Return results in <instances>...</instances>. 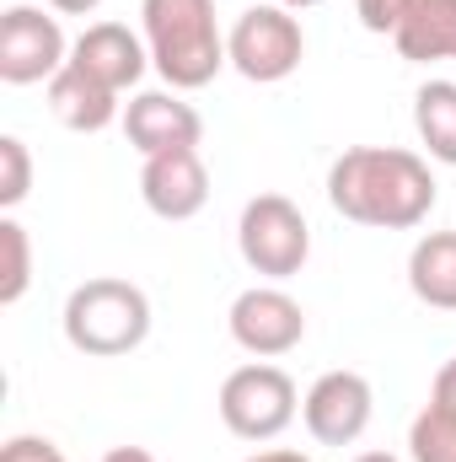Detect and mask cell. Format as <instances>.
<instances>
[{
	"label": "cell",
	"mask_w": 456,
	"mask_h": 462,
	"mask_svg": "<svg viewBox=\"0 0 456 462\" xmlns=\"http://www.w3.org/2000/svg\"><path fill=\"white\" fill-rule=\"evenodd\" d=\"M328 205L354 226L414 231L435 210V172L403 145H354L328 167Z\"/></svg>",
	"instance_id": "obj_1"
},
{
	"label": "cell",
	"mask_w": 456,
	"mask_h": 462,
	"mask_svg": "<svg viewBox=\"0 0 456 462\" xmlns=\"http://www.w3.org/2000/svg\"><path fill=\"white\" fill-rule=\"evenodd\" d=\"M140 38L172 92H199L231 65L215 0H140Z\"/></svg>",
	"instance_id": "obj_2"
},
{
	"label": "cell",
	"mask_w": 456,
	"mask_h": 462,
	"mask_svg": "<svg viewBox=\"0 0 456 462\" xmlns=\"http://www.w3.org/2000/svg\"><path fill=\"white\" fill-rule=\"evenodd\" d=\"M145 334H150V296L134 280L97 274V280L76 285L65 301V339L92 360L129 355L145 345Z\"/></svg>",
	"instance_id": "obj_3"
},
{
	"label": "cell",
	"mask_w": 456,
	"mask_h": 462,
	"mask_svg": "<svg viewBox=\"0 0 456 462\" xmlns=\"http://www.w3.org/2000/svg\"><path fill=\"white\" fill-rule=\"evenodd\" d=\"M226 54L231 70L252 87H274V81H290L306 60V32L296 22V11L285 5H247L226 32Z\"/></svg>",
	"instance_id": "obj_4"
},
{
	"label": "cell",
	"mask_w": 456,
	"mask_h": 462,
	"mask_svg": "<svg viewBox=\"0 0 456 462\" xmlns=\"http://www.w3.org/2000/svg\"><path fill=\"white\" fill-rule=\"evenodd\" d=\"M236 247L247 258L252 274L263 280H290L306 269L312 258V226L301 216L296 199L285 194H258L242 205V221H236Z\"/></svg>",
	"instance_id": "obj_5"
},
{
	"label": "cell",
	"mask_w": 456,
	"mask_h": 462,
	"mask_svg": "<svg viewBox=\"0 0 456 462\" xmlns=\"http://www.w3.org/2000/svg\"><path fill=\"white\" fill-rule=\"evenodd\" d=\"M296 414H301V393H296L290 371H279L269 360L236 365L221 382V420L242 441H274L279 430H290Z\"/></svg>",
	"instance_id": "obj_6"
},
{
	"label": "cell",
	"mask_w": 456,
	"mask_h": 462,
	"mask_svg": "<svg viewBox=\"0 0 456 462\" xmlns=\"http://www.w3.org/2000/svg\"><path fill=\"white\" fill-rule=\"evenodd\" d=\"M65 65H70V43H65L59 16L38 5H11L0 16V81L5 87L54 81Z\"/></svg>",
	"instance_id": "obj_7"
},
{
	"label": "cell",
	"mask_w": 456,
	"mask_h": 462,
	"mask_svg": "<svg viewBox=\"0 0 456 462\" xmlns=\"http://www.w3.org/2000/svg\"><path fill=\"white\" fill-rule=\"evenodd\" d=\"M226 323H231V339L247 349V355H258V360H279V355H290V349L306 339V312H301V301H296L290 291H279V285H252V291H242V296L231 301Z\"/></svg>",
	"instance_id": "obj_8"
},
{
	"label": "cell",
	"mask_w": 456,
	"mask_h": 462,
	"mask_svg": "<svg viewBox=\"0 0 456 462\" xmlns=\"http://www.w3.org/2000/svg\"><path fill=\"white\" fill-rule=\"evenodd\" d=\"M376 414V393L360 371H323L301 398V420L323 447H354Z\"/></svg>",
	"instance_id": "obj_9"
},
{
	"label": "cell",
	"mask_w": 456,
	"mask_h": 462,
	"mask_svg": "<svg viewBox=\"0 0 456 462\" xmlns=\"http://www.w3.org/2000/svg\"><path fill=\"white\" fill-rule=\"evenodd\" d=\"M140 199L161 221H194L210 205V167L199 151H161L140 167Z\"/></svg>",
	"instance_id": "obj_10"
},
{
	"label": "cell",
	"mask_w": 456,
	"mask_h": 462,
	"mask_svg": "<svg viewBox=\"0 0 456 462\" xmlns=\"http://www.w3.org/2000/svg\"><path fill=\"white\" fill-rule=\"evenodd\" d=\"M123 134L140 156H161V151H199L205 140V118L194 103H183L172 87L167 92H140L123 108Z\"/></svg>",
	"instance_id": "obj_11"
},
{
	"label": "cell",
	"mask_w": 456,
	"mask_h": 462,
	"mask_svg": "<svg viewBox=\"0 0 456 462\" xmlns=\"http://www.w3.org/2000/svg\"><path fill=\"white\" fill-rule=\"evenodd\" d=\"M70 65H81L87 76H97L103 87H114L118 97L145 76L150 49L140 32H129L123 22H92L76 43H70Z\"/></svg>",
	"instance_id": "obj_12"
},
{
	"label": "cell",
	"mask_w": 456,
	"mask_h": 462,
	"mask_svg": "<svg viewBox=\"0 0 456 462\" xmlns=\"http://www.w3.org/2000/svg\"><path fill=\"white\" fill-rule=\"evenodd\" d=\"M49 108H54V118H59L65 129L97 134V129H108L118 118V92L103 87L97 76H87L81 65H65V70L49 81Z\"/></svg>",
	"instance_id": "obj_13"
},
{
	"label": "cell",
	"mask_w": 456,
	"mask_h": 462,
	"mask_svg": "<svg viewBox=\"0 0 456 462\" xmlns=\"http://www.w3.org/2000/svg\"><path fill=\"white\" fill-rule=\"evenodd\" d=\"M392 49L408 65H435V60H456V0H408Z\"/></svg>",
	"instance_id": "obj_14"
},
{
	"label": "cell",
	"mask_w": 456,
	"mask_h": 462,
	"mask_svg": "<svg viewBox=\"0 0 456 462\" xmlns=\"http://www.w3.org/2000/svg\"><path fill=\"white\" fill-rule=\"evenodd\" d=\"M408 291L435 312H456V231H424L414 242Z\"/></svg>",
	"instance_id": "obj_15"
},
{
	"label": "cell",
	"mask_w": 456,
	"mask_h": 462,
	"mask_svg": "<svg viewBox=\"0 0 456 462\" xmlns=\"http://www.w3.org/2000/svg\"><path fill=\"white\" fill-rule=\"evenodd\" d=\"M414 129L430 162L456 167V81H424L414 92Z\"/></svg>",
	"instance_id": "obj_16"
},
{
	"label": "cell",
	"mask_w": 456,
	"mask_h": 462,
	"mask_svg": "<svg viewBox=\"0 0 456 462\" xmlns=\"http://www.w3.org/2000/svg\"><path fill=\"white\" fill-rule=\"evenodd\" d=\"M408 457L414 462H456V409L424 403L408 425Z\"/></svg>",
	"instance_id": "obj_17"
},
{
	"label": "cell",
	"mask_w": 456,
	"mask_h": 462,
	"mask_svg": "<svg viewBox=\"0 0 456 462\" xmlns=\"http://www.w3.org/2000/svg\"><path fill=\"white\" fill-rule=\"evenodd\" d=\"M32 285V242L22 221H0V307H16Z\"/></svg>",
	"instance_id": "obj_18"
},
{
	"label": "cell",
	"mask_w": 456,
	"mask_h": 462,
	"mask_svg": "<svg viewBox=\"0 0 456 462\" xmlns=\"http://www.w3.org/2000/svg\"><path fill=\"white\" fill-rule=\"evenodd\" d=\"M32 189V151L16 134H0V210H16Z\"/></svg>",
	"instance_id": "obj_19"
},
{
	"label": "cell",
	"mask_w": 456,
	"mask_h": 462,
	"mask_svg": "<svg viewBox=\"0 0 456 462\" xmlns=\"http://www.w3.org/2000/svg\"><path fill=\"white\" fill-rule=\"evenodd\" d=\"M403 11H408V0H354V16H360V27L365 32H397V22H403Z\"/></svg>",
	"instance_id": "obj_20"
},
{
	"label": "cell",
	"mask_w": 456,
	"mask_h": 462,
	"mask_svg": "<svg viewBox=\"0 0 456 462\" xmlns=\"http://www.w3.org/2000/svg\"><path fill=\"white\" fill-rule=\"evenodd\" d=\"M65 452L49 441V436H11L0 447V462H59Z\"/></svg>",
	"instance_id": "obj_21"
},
{
	"label": "cell",
	"mask_w": 456,
	"mask_h": 462,
	"mask_svg": "<svg viewBox=\"0 0 456 462\" xmlns=\"http://www.w3.org/2000/svg\"><path fill=\"white\" fill-rule=\"evenodd\" d=\"M430 398L435 403H446V409H456V355L435 371V387H430Z\"/></svg>",
	"instance_id": "obj_22"
},
{
	"label": "cell",
	"mask_w": 456,
	"mask_h": 462,
	"mask_svg": "<svg viewBox=\"0 0 456 462\" xmlns=\"http://www.w3.org/2000/svg\"><path fill=\"white\" fill-rule=\"evenodd\" d=\"M247 462H312L306 452H290V447H274V452H252Z\"/></svg>",
	"instance_id": "obj_23"
},
{
	"label": "cell",
	"mask_w": 456,
	"mask_h": 462,
	"mask_svg": "<svg viewBox=\"0 0 456 462\" xmlns=\"http://www.w3.org/2000/svg\"><path fill=\"white\" fill-rule=\"evenodd\" d=\"M54 11H65V16H87V11H97L103 0H49Z\"/></svg>",
	"instance_id": "obj_24"
},
{
	"label": "cell",
	"mask_w": 456,
	"mask_h": 462,
	"mask_svg": "<svg viewBox=\"0 0 456 462\" xmlns=\"http://www.w3.org/2000/svg\"><path fill=\"white\" fill-rule=\"evenodd\" d=\"M103 462H156V457H150L145 447H114V452H108Z\"/></svg>",
	"instance_id": "obj_25"
},
{
	"label": "cell",
	"mask_w": 456,
	"mask_h": 462,
	"mask_svg": "<svg viewBox=\"0 0 456 462\" xmlns=\"http://www.w3.org/2000/svg\"><path fill=\"white\" fill-rule=\"evenodd\" d=\"M274 5H285V11H312V5H323V0H274Z\"/></svg>",
	"instance_id": "obj_26"
},
{
	"label": "cell",
	"mask_w": 456,
	"mask_h": 462,
	"mask_svg": "<svg viewBox=\"0 0 456 462\" xmlns=\"http://www.w3.org/2000/svg\"><path fill=\"white\" fill-rule=\"evenodd\" d=\"M354 462H397V457H392V452H360Z\"/></svg>",
	"instance_id": "obj_27"
},
{
	"label": "cell",
	"mask_w": 456,
	"mask_h": 462,
	"mask_svg": "<svg viewBox=\"0 0 456 462\" xmlns=\"http://www.w3.org/2000/svg\"><path fill=\"white\" fill-rule=\"evenodd\" d=\"M59 462H70V457H59Z\"/></svg>",
	"instance_id": "obj_28"
}]
</instances>
